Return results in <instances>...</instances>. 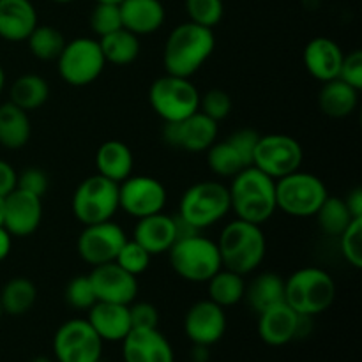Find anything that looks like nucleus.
Masks as SVG:
<instances>
[{
    "mask_svg": "<svg viewBox=\"0 0 362 362\" xmlns=\"http://www.w3.org/2000/svg\"><path fill=\"white\" fill-rule=\"evenodd\" d=\"M124 362H175L172 345L156 329H131L122 339Z\"/></svg>",
    "mask_w": 362,
    "mask_h": 362,
    "instance_id": "nucleus-19",
    "label": "nucleus"
},
{
    "mask_svg": "<svg viewBox=\"0 0 362 362\" xmlns=\"http://www.w3.org/2000/svg\"><path fill=\"white\" fill-rule=\"evenodd\" d=\"M161 134L170 147L200 154L218 140L219 122L212 120L205 113L197 112L179 122H165Z\"/></svg>",
    "mask_w": 362,
    "mask_h": 362,
    "instance_id": "nucleus-16",
    "label": "nucleus"
},
{
    "mask_svg": "<svg viewBox=\"0 0 362 362\" xmlns=\"http://www.w3.org/2000/svg\"><path fill=\"white\" fill-rule=\"evenodd\" d=\"M216 244L223 267L240 276L257 271L267 255V239L262 226L237 218L225 225Z\"/></svg>",
    "mask_w": 362,
    "mask_h": 362,
    "instance_id": "nucleus-3",
    "label": "nucleus"
},
{
    "mask_svg": "<svg viewBox=\"0 0 362 362\" xmlns=\"http://www.w3.org/2000/svg\"><path fill=\"white\" fill-rule=\"evenodd\" d=\"M37 286L28 278H13L0 290V306L11 317H21L34 308Z\"/></svg>",
    "mask_w": 362,
    "mask_h": 362,
    "instance_id": "nucleus-33",
    "label": "nucleus"
},
{
    "mask_svg": "<svg viewBox=\"0 0 362 362\" xmlns=\"http://www.w3.org/2000/svg\"><path fill=\"white\" fill-rule=\"evenodd\" d=\"M299 313L286 303L276 304L258 315V338L269 346H285L296 339Z\"/></svg>",
    "mask_w": 362,
    "mask_h": 362,
    "instance_id": "nucleus-21",
    "label": "nucleus"
},
{
    "mask_svg": "<svg viewBox=\"0 0 362 362\" xmlns=\"http://www.w3.org/2000/svg\"><path fill=\"white\" fill-rule=\"evenodd\" d=\"M339 80L349 83L350 87L361 90L362 88V52L354 49L349 55L343 57L341 67H339Z\"/></svg>",
    "mask_w": 362,
    "mask_h": 362,
    "instance_id": "nucleus-44",
    "label": "nucleus"
},
{
    "mask_svg": "<svg viewBox=\"0 0 362 362\" xmlns=\"http://www.w3.org/2000/svg\"><path fill=\"white\" fill-rule=\"evenodd\" d=\"M4 214H6V198L0 197V226H4Z\"/></svg>",
    "mask_w": 362,
    "mask_h": 362,
    "instance_id": "nucleus-50",
    "label": "nucleus"
},
{
    "mask_svg": "<svg viewBox=\"0 0 362 362\" xmlns=\"http://www.w3.org/2000/svg\"><path fill=\"white\" fill-rule=\"evenodd\" d=\"M88 23H90L92 32L98 37H105V35L122 28L119 4L95 2V7L92 9L90 18H88Z\"/></svg>",
    "mask_w": 362,
    "mask_h": 362,
    "instance_id": "nucleus-39",
    "label": "nucleus"
},
{
    "mask_svg": "<svg viewBox=\"0 0 362 362\" xmlns=\"http://www.w3.org/2000/svg\"><path fill=\"white\" fill-rule=\"evenodd\" d=\"M64 299H66V303L76 311L90 310V308L98 303V299H95V293L94 288H92L90 279H88V274L74 276V278L66 285Z\"/></svg>",
    "mask_w": 362,
    "mask_h": 362,
    "instance_id": "nucleus-40",
    "label": "nucleus"
},
{
    "mask_svg": "<svg viewBox=\"0 0 362 362\" xmlns=\"http://www.w3.org/2000/svg\"><path fill=\"white\" fill-rule=\"evenodd\" d=\"M228 212V186L218 180H200L184 191L177 214L202 232L221 221Z\"/></svg>",
    "mask_w": 362,
    "mask_h": 362,
    "instance_id": "nucleus-6",
    "label": "nucleus"
},
{
    "mask_svg": "<svg viewBox=\"0 0 362 362\" xmlns=\"http://www.w3.org/2000/svg\"><path fill=\"white\" fill-rule=\"evenodd\" d=\"M2 315H4V311H2V306H0V318H2Z\"/></svg>",
    "mask_w": 362,
    "mask_h": 362,
    "instance_id": "nucleus-55",
    "label": "nucleus"
},
{
    "mask_svg": "<svg viewBox=\"0 0 362 362\" xmlns=\"http://www.w3.org/2000/svg\"><path fill=\"white\" fill-rule=\"evenodd\" d=\"M336 300V281L320 267L297 269L285 279V303L296 313L317 317Z\"/></svg>",
    "mask_w": 362,
    "mask_h": 362,
    "instance_id": "nucleus-4",
    "label": "nucleus"
},
{
    "mask_svg": "<svg viewBox=\"0 0 362 362\" xmlns=\"http://www.w3.org/2000/svg\"><path fill=\"white\" fill-rule=\"evenodd\" d=\"M304 161L303 145L290 134L272 133L260 134L258 144L255 147L253 165L272 180L300 170Z\"/></svg>",
    "mask_w": 362,
    "mask_h": 362,
    "instance_id": "nucleus-11",
    "label": "nucleus"
},
{
    "mask_svg": "<svg viewBox=\"0 0 362 362\" xmlns=\"http://www.w3.org/2000/svg\"><path fill=\"white\" fill-rule=\"evenodd\" d=\"M247 306L260 315L262 311L285 303V279L276 272H262L246 283L244 299Z\"/></svg>",
    "mask_w": 362,
    "mask_h": 362,
    "instance_id": "nucleus-29",
    "label": "nucleus"
},
{
    "mask_svg": "<svg viewBox=\"0 0 362 362\" xmlns=\"http://www.w3.org/2000/svg\"><path fill=\"white\" fill-rule=\"evenodd\" d=\"M95 2H108V4H120L122 0H95Z\"/></svg>",
    "mask_w": 362,
    "mask_h": 362,
    "instance_id": "nucleus-53",
    "label": "nucleus"
},
{
    "mask_svg": "<svg viewBox=\"0 0 362 362\" xmlns=\"http://www.w3.org/2000/svg\"><path fill=\"white\" fill-rule=\"evenodd\" d=\"M95 168L99 175L120 184L133 175L134 156L131 148L120 140H106L95 152Z\"/></svg>",
    "mask_w": 362,
    "mask_h": 362,
    "instance_id": "nucleus-27",
    "label": "nucleus"
},
{
    "mask_svg": "<svg viewBox=\"0 0 362 362\" xmlns=\"http://www.w3.org/2000/svg\"><path fill=\"white\" fill-rule=\"evenodd\" d=\"M133 240H136L141 247H145L151 257L168 253L170 247L177 240L173 216L158 212V214L136 219V226L133 230Z\"/></svg>",
    "mask_w": 362,
    "mask_h": 362,
    "instance_id": "nucleus-24",
    "label": "nucleus"
},
{
    "mask_svg": "<svg viewBox=\"0 0 362 362\" xmlns=\"http://www.w3.org/2000/svg\"><path fill=\"white\" fill-rule=\"evenodd\" d=\"M27 45L35 59L49 62L59 59L60 52L66 46V37L59 28L52 25H37L27 37Z\"/></svg>",
    "mask_w": 362,
    "mask_h": 362,
    "instance_id": "nucleus-36",
    "label": "nucleus"
},
{
    "mask_svg": "<svg viewBox=\"0 0 362 362\" xmlns=\"http://www.w3.org/2000/svg\"><path fill=\"white\" fill-rule=\"evenodd\" d=\"M16 187L18 189L27 191V193L42 198L48 193L49 179L48 175H46V172H42L37 166H32V168H27L21 173H18Z\"/></svg>",
    "mask_w": 362,
    "mask_h": 362,
    "instance_id": "nucleus-43",
    "label": "nucleus"
},
{
    "mask_svg": "<svg viewBox=\"0 0 362 362\" xmlns=\"http://www.w3.org/2000/svg\"><path fill=\"white\" fill-rule=\"evenodd\" d=\"M49 98V85L42 76L34 73L21 74L9 88V101L25 112L39 110Z\"/></svg>",
    "mask_w": 362,
    "mask_h": 362,
    "instance_id": "nucleus-31",
    "label": "nucleus"
},
{
    "mask_svg": "<svg viewBox=\"0 0 362 362\" xmlns=\"http://www.w3.org/2000/svg\"><path fill=\"white\" fill-rule=\"evenodd\" d=\"M228 193L230 211L235 212L237 219L243 221L262 226L278 211L276 180L255 166H247L232 177Z\"/></svg>",
    "mask_w": 362,
    "mask_h": 362,
    "instance_id": "nucleus-2",
    "label": "nucleus"
},
{
    "mask_svg": "<svg viewBox=\"0 0 362 362\" xmlns=\"http://www.w3.org/2000/svg\"><path fill=\"white\" fill-rule=\"evenodd\" d=\"M318 223V228L329 237H339L343 230L350 225L356 218H352L345 200L339 197H331L329 194L313 216Z\"/></svg>",
    "mask_w": 362,
    "mask_h": 362,
    "instance_id": "nucleus-35",
    "label": "nucleus"
},
{
    "mask_svg": "<svg viewBox=\"0 0 362 362\" xmlns=\"http://www.w3.org/2000/svg\"><path fill=\"white\" fill-rule=\"evenodd\" d=\"M126 240L127 235L122 226L113 223L112 219L95 223V225H87L83 226L81 233L78 235V257L85 264L92 265V267L108 264V262L115 260L117 253H119Z\"/></svg>",
    "mask_w": 362,
    "mask_h": 362,
    "instance_id": "nucleus-15",
    "label": "nucleus"
},
{
    "mask_svg": "<svg viewBox=\"0 0 362 362\" xmlns=\"http://www.w3.org/2000/svg\"><path fill=\"white\" fill-rule=\"evenodd\" d=\"M37 25V11L30 0H0V37L4 41H27Z\"/></svg>",
    "mask_w": 362,
    "mask_h": 362,
    "instance_id": "nucleus-25",
    "label": "nucleus"
},
{
    "mask_svg": "<svg viewBox=\"0 0 362 362\" xmlns=\"http://www.w3.org/2000/svg\"><path fill=\"white\" fill-rule=\"evenodd\" d=\"M32 134L30 119L25 110L11 101L0 105V145L9 151H18L28 144Z\"/></svg>",
    "mask_w": 362,
    "mask_h": 362,
    "instance_id": "nucleus-30",
    "label": "nucleus"
},
{
    "mask_svg": "<svg viewBox=\"0 0 362 362\" xmlns=\"http://www.w3.org/2000/svg\"><path fill=\"white\" fill-rule=\"evenodd\" d=\"M191 362H209L211 359V346L205 345H193L189 352Z\"/></svg>",
    "mask_w": 362,
    "mask_h": 362,
    "instance_id": "nucleus-49",
    "label": "nucleus"
},
{
    "mask_svg": "<svg viewBox=\"0 0 362 362\" xmlns=\"http://www.w3.org/2000/svg\"><path fill=\"white\" fill-rule=\"evenodd\" d=\"M42 221V200L27 191L14 189L6 197L4 226L13 237H28Z\"/></svg>",
    "mask_w": 362,
    "mask_h": 362,
    "instance_id": "nucleus-20",
    "label": "nucleus"
},
{
    "mask_svg": "<svg viewBox=\"0 0 362 362\" xmlns=\"http://www.w3.org/2000/svg\"><path fill=\"white\" fill-rule=\"evenodd\" d=\"M88 279H90L92 288H94L95 299L98 300L113 304H126V306H129L131 303L136 300V276L126 272L115 262H108V264L92 267Z\"/></svg>",
    "mask_w": 362,
    "mask_h": 362,
    "instance_id": "nucleus-18",
    "label": "nucleus"
},
{
    "mask_svg": "<svg viewBox=\"0 0 362 362\" xmlns=\"http://www.w3.org/2000/svg\"><path fill=\"white\" fill-rule=\"evenodd\" d=\"M216 37L212 28L186 21L168 34L163 48V66L168 74L191 78L212 57Z\"/></svg>",
    "mask_w": 362,
    "mask_h": 362,
    "instance_id": "nucleus-1",
    "label": "nucleus"
},
{
    "mask_svg": "<svg viewBox=\"0 0 362 362\" xmlns=\"http://www.w3.org/2000/svg\"><path fill=\"white\" fill-rule=\"evenodd\" d=\"M18 182V173L13 168L11 163H7L6 159H0V197L6 198L7 194L13 193L16 189Z\"/></svg>",
    "mask_w": 362,
    "mask_h": 362,
    "instance_id": "nucleus-46",
    "label": "nucleus"
},
{
    "mask_svg": "<svg viewBox=\"0 0 362 362\" xmlns=\"http://www.w3.org/2000/svg\"><path fill=\"white\" fill-rule=\"evenodd\" d=\"M260 133L244 127L228 134L225 140H216L207 148V165L214 175L223 179H232L244 168L253 165L255 147Z\"/></svg>",
    "mask_w": 362,
    "mask_h": 362,
    "instance_id": "nucleus-12",
    "label": "nucleus"
},
{
    "mask_svg": "<svg viewBox=\"0 0 362 362\" xmlns=\"http://www.w3.org/2000/svg\"><path fill=\"white\" fill-rule=\"evenodd\" d=\"M55 62L59 76L71 87H87L94 83L106 67L99 41L92 37H74L66 41Z\"/></svg>",
    "mask_w": 362,
    "mask_h": 362,
    "instance_id": "nucleus-10",
    "label": "nucleus"
},
{
    "mask_svg": "<svg viewBox=\"0 0 362 362\" xmlns=\"http://www.w3.org/2000/svg\"><path fill=\"white\" fill-rule=\"evenodd\" d=\"M52 2H55V4H71V2H74V0H52Z\"/></svg>",
    "mask_w": 362,
    "mask_h": 362,
    "instance_id": "nucleus-54",
    "label": "nucleus"
},
{
    "mask_svg": "<svg viewBox=\"0 0 362 362\" xmlns=\"http://www.w3.org/2000/svg\"><path fill=\"white\" fill-rule=\"evenodd\" d=\"M98 362H101V361H98Z\"/></svg>",
    "mask_w": 362,
    "mask_h": 362,
    "instance_id": "nucleus-56",
    "label": "nucleus"
},
{
    "mask_svg": "<svg viewBox=\"0 0 362 362\" xmlns=\"http://www.w3.org/2000/svg\"><path fill=\"white\" fill-rule=\"evenodd\" d=\"M13 247V235L6 230V226H0V262L6 260Z\"/></svg>",
    "mask_w": 362,
    "mask_h": 362,
    "instance_id": "nucleus-48",
    "label": "nucleus"
},
{
    "mask_svg": "<svg viewBox=\"0 0 362 362\" xmlns=\"http://www.w3.org/2000/svg\"><path fill=\"white\" fill-rule=\"evenodd\" d=\"M166 255L173 272L189 283H207L223 267L218 244L202 232L175 240Z\"/></svg>",
    "mask_w": 362,
    "mask_h": 362,
    "instance_id": "nucleus-5",
    "label": "nucleus"
},
{
    "mask_svg": "<svg viewBox=\"0 0 362 362\" xmlns=\"http://www.w3.org/2000/svg\"><path fill=\"white\" fill-rule=\"evenodd\" d=\"M30 362H53V361L48 359V357H45V356H39V357H34Z\"/></svg>",
    "mask_w": 362,
    "mask_h": 362,
    "instance_id": "nucleus-52",
    "label": "nucleus"
},
{
    "mask_svg": "<svg viewBox=\"0 0 362 362\" xmlns=\"http://www.w3.org/2000/svg\"><path fill=\"white\" fill-rule=\"evenodd\" d=\"M87 322L92 325L103 343H119L129 334L133 329L129 317V306L126 304H113L98 300L87 311Z\"/></svg>",
    "mask_w": 362,
    "mask_h": 362,
    "instance_id": "nucleus-23",
    "label": "nucleus"
},
{
    "mask_svg": "<svg viewBox=\"0 0 362 362\" xmlns=\"http://www.w3.org/2000/svg\"><path fill=\"white\" fill-rule=\"evenodd\" d=\"M129 317L133 329H156L159 325V311L151 303H131Z\"/></svg>",
    "mask_w": 362,
    "mask_h": 362,
    "instance_id": "nucleus-45",
    "label": "nucleus"
},
{
    "mask_svg": "<svg viewBox=\"0 0 362 362\" xmlns=\"http://www.w3.org/2000/svg\"><path fill=\"white\" fill-rule=\"evenodd\" d=\"M329 191L315 173L297 172L276 180V207L292 218H313Z\"/></svg>",
    "mask_w": 362,
    "mask_h": 362,
    "instance_id": "nucleus-7",
    "label": "nucleus"
},
{
    "mask_svg": "<svg viewBox=\"0 0 362 362\" xmlns=\"http://www.w3.org/2000/svg\"><path fill=\"white\" fill-rule=\"evenodd\" d=\"M186 14L189 21L202 27L214 28L225 16L223 0H186Z\"/></svg>",
    "mask_w": 362,
    "mask_h": 362,
    "instance_id": "nucleus-37",
    "label": "nucleus"
},
{
    "mask_svg": "<svg viewBox=\"0 0 362 362\" xmlns=\"http://www.w3.org/2000/svg\"><path fill=\"white\" fill-rule=\"evenodd\" d=\"M98 41L106 64L112 66H129L140 55V37L124 27L105 37H99Z\"/></svg>",
    "mask_w": 362,
    "mask_h": 362,
    "instance_id": "nucleus-32",
    "label": "nucleus"
},
{
    "mask_svg": "<svg viewBox=\"0 0 362 362\" xmlns=\"http://www.w3.org/2000/svg\"><path fill=\"white\" fill-rule=\"evenodd\" d=\"M232 98L226 90L221 88H211L205 94H200V105H198V112L205 113L211 117L216 122H221L226 117L232 113Z\"/></svg>",
    "mask_w": 362,
    "mask_h": 362,
    "instance_id": "nucleus-42",
    "label": "nucleus"
},
{
    "mask_svg": "<svg viewBox=\"0 0 362 362\" xmlns=\"http://www.w3.org/2000/svg\"><path fill=\"white\" fill-rule=\"evenodd\" d=\"M343 57H345V53L334 39L315 37L304 48L303 62L308 73L315 80L325 83V81L338 78Z\"/></svg>",
    "mask_w": 362,
    "mask_h": 362,
    "instance_id": "nucleus-22",
    "label": "nucleus"
},
{
    "mask_svg": "<svg viewBox=\"0 0 362 362\" xmlns=\"http://www.w3.org/2000/svg\"><path fill=\"white\" fill-rule=\"evenodd\" d=\"M209 299L221 308H232L244 299L246 281L244 276L221 267L207 281Z\"/></svg>",
    "mask_w": 362,
    "mask_h": 362,
    "instance_id": "nucleus-34",
    "label": "nucleus"
},
{
    "mask_svg": "<svg viewBox=\"0 0 362 362\" xmlns=\"http://www.w3.org/2000/svg\"><path fill=\"white\" fill-rule=\"evenodd\" d=\"M151 260L152 257L148 255V251L145 247H141L136 240L127 239L113 262L119 267H122L126 272H129V274L138 278V276L144 274L151 267Z\"/></svg>",
    "mask_w": 362,
    "mask_h": 362,
    "instance_id": "nucleus-38",
    "label": "nucleus"
},
{
    "mask_svg": "<svg viewBox=\"0 0 362 362\" xmlns=\"http://www.w3.org/2000/svg\"><path fill=\"white\" fill-rule=\"evenodd\" d=\"M346 204V207H349L350 214H352V218H362V189L361 187H354L352 191H350L349 194H346V198H343Z\"/></svg>",
    "mask_w": 362,
    "mask_h": 362,
    "instance_id": "nucleus-47",
    "label": "nucleus"
},
{
    "mask_svg": "<svg viewBox=\"0 0 362 362\" xmlns=\"http://www.w3.org/2000/svg\"><path fill=\"white\" fill-rule=\"evenodd\" d=\"M339 239V251L349 265L354 269L362 267V218L354 219L345 230H343Z\"/></svg>",
    "mask_w": 362,
    "mask_h": 362,
    "instance_id": "nucleus-41",
    "label": "nucleus"
},
{
    "mask_svg": "<svg viewBox=\"0 0 362 362\" xmlns=\"http://www.w3.org/2000/svg\"><path fill=\"white\" fill-rule=\"evenodd\" d=\"M71 211L83 226L110 221L119 211V184L99 173L87 177L74 189Z\"/></svg>",
    "mask_w": 362,
    "mask_h": 362,
    "instance_id": "nucleus-9",
    "label": "nucleus"
},
{
    "mask_svg": "<svg viewBox=\"0 0 362 362\" xmlns=\"http://www.w3.org/2000/svg\"><path fill=\"white\" fill-rule=\"evenodd\" d=\"M122 27L138 37L158 32L166 20L161 0H122L119 4Z\"/></svg>",
    "mask_w": 362,
    "mask_h": 362,
    "instance_id": "nucleus-26",
    "label": "nucleus"
},
{
    "mask_svg": "<svg viewBox=\"0 0 362 362\" xmlns=\"http://www.w3.org/2000/svg\"><path fill=\"white\" fill-rule=\"evenodd\" d=\"M4 87H6V73H4V67L0 66V94H2Z\"/></svg>",
    "mask_w": 362,
    "mask_h": 362,
    "instance_id": "nucleus-51",
    "label": "nucleus"
},
{
    "mask_svg": "<svg viewBox=\"0 0 362 362\" xmlns=\"http://www.w3.org/2000/svg\"><path fill=\"white\" fill-rule=\"evenodd\" d=\"M148 103L163 122H179L198 112L200 92L191 78L163 74L148 88Z\"/></svg>",
    "mask_w": 362,
    "mask_h": 362,
    "instance_id": "nucleus-8",
    "label": "nucleus"
},
{
    "mask_svg": "<svg viewBox=\"0 0 362 362\" xmlns=\"http://www.w3.org/2000/svg\"><path fill=\"white\" fill-rule=\"evenodd\" d=\"M166 200V187L151 175H129L119 184V209L134 219L163 212Z\"/></svg>",
    "mask_w": 362,
    "mask_h": 362,
    "instance_id": "nucleus-14",
    "label": "nucleus"
},
{
    "mask_svg": "<svg viewBox=\"0 0 362 362\" xmlns=\"http://www.w3.org/2000/svg\"><path fill=\"white\" fill-rule=\"evenodd\" d=\"M184 332L193 345H216L226 332L225 308L211 299L194 303L184 317Z\"/></svg>",
    "mask_w": 362,
    "mask_h": 362,
    "instance_id": "nucleus-17",
    "label": "nucleus"
},
{
    "mask_svg": "<svg viewBox=\"0 0 362 362\" xmlns=\"http://www.w3.org/2000/svg\"><path fill=\"white\" fill-rule=\"evenodd\" d=\"M359 92L339 78L322 83L318 92V106L324 115L331 119L350 117L359 106Z\"/></svg>",
    "mask_w": 362,
    "mask_h": 362,
    "instance_id": "nucleus-28",
    "label": "nucleus"
},
{
    "mask_svg": "<svg viewBox=\"0 0 362 362\" xmlns=\"http://www.w3.org/2000/svg\"><path fill=\"white\" fill-rule=\"evenodd\" d=\"M103 339L87 318H71L57 329L53 336V356L57 362L101 361Z\"/></svg>",
    "mask_w": 362,
    "mask_h": 362,
    "instance_id": "nucleus-13",
    "label": "nucleus"
}]
</instances>
